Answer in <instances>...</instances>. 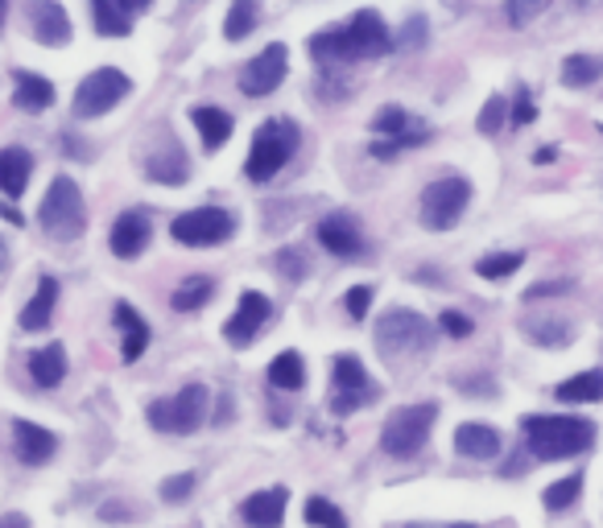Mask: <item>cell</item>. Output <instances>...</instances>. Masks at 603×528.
I'll list each match as a JSON object with an SVG mask.
<instances>
[{"mask_svg": "<svg viewBox=\"0 0 603 528\" xmlns=\"http://www.w3.org/2000/svg\"><path fill=\"white\" fill-rule=\"evenodd\" d=\"M558 401H566V405H591V401H603V372H579V376L562 380Z\"/></svg>", "mask_w": 603, "mask_h": 528, "instance_id": "f1b7e54d", "label": "cell"}, {"mask_svg": "<svg viewBox=\"0 0 603 528\" xmlns=\"http://www.w3.org/2000/svg\"><path fill=\"white\" fill-rule=\"evenodd\" d=\"M368 305H373V285H355V289H348V314H352V318H364Z\"/></svg>", "mask_w": 603, "mask_h": 528, "instance_id": "b9f144b4", "label": "cell"}, {"mask_svg": "<svg viewBox=\"0 0 603 528\" xmlns=\"http://www.w3.org/2000/svg\"><path fill=\"white\" fill-rule=\"evenodd\" d=\"M273 261H277V273H281L286 281H302V277H306V256H302V248H281Z\"/></svg>", "mask_w": 603, "mask_h": 528, "instance_id": "f35d334b", "label": "cell"}, {"mask_svg": "<svg viewBox=\"0 0 603 528\" xmlns=\"http://www.w3.org/2000/svg\"><path fill=\"white\" fill-rule=\"evenodd\" d=\"M525 442L533 450V458L554 463V458H570L595 442V426L587 417H558V413H533L520 422Z\"/></svg>", "mask_w": 603, "mask_h": 528, "instance_id": "7a4b0ae2", "label": "cell"}, {"mask_svg": "<svg viewBox=\"0 0 603 528\" xmlns=\"http://www.w3.org/2000/svg\"><path fill=\"white\" fill-rule=\"evenodd\" d=\"M455 450L463 458H497L500 454V433L488 422H463L455 429Z\"/></svg>", "mask_w": 603, "mask_h": 528, "instance_id": "44dd1931", "label": "cell"}, {"mask_svg": "<svg viewBox=\"0 0 603 528\" xmlns=\"http://www.w3.org/2000/svg\"><path fill=\"white\" fill-rule=\"evenodd\" d=\"M373 133H376V144H373L376 158H397V153H401V149H410V144L430 141V124L410 116V112H405V108H397V103H389V108H380V112H376Z\"/></svg>", "mask_w": 603, "mask_h": 528, "instance_id": "8fae6325", "label": "cell"}, {"mask_svg": "<svg viewBox=\"0 0 603 528\" xmlns=\"http://www.w3.org/2000/svg\"><path fill=\"white\" fill-rule=\"evenodd\" d=\"M533 121V103H529V91L517 96V108H513V124H529Z\"/></svg>", "mask_w": 603, "mask_h": 528, "instance_id": "bcb514c9", "label": "cell"}, {"mask_svg": "<svg viewBox=\"0 0 603 528\" xmlns=\"http://www.w3.org/2000/svg\"><path fill=\"white\" fill-rule=\"evenodd\" d=\"M504 121H508V100H504V96H492V100L483 103V112H479V133H488V137H492V133H500V128H504Z\"/></svg>", "mask_w": 603, "mask_h": 528, "instance_id": "74e56055", "label": "cell"}, {"mask_svg": "<svg viewBox=\"0 0 603 528\" xmlns=\"http://www.w3.org/2000/svg\"><path fill=\"white\" fill-rule=\"evenodd\" d=\"M286 66H290L286 46L273 41V46H265L252 62H244V71H240V91H244V96H269V91H277V87L286 83Z\"/></svg>", "mask_w": 603, "mask_h": 528, "instance_id": "7c38bea8", "label": "cell"}, {"mask_svg": "<svg viewBox=\"0 0 603 528\" xmlns=\"http://www.w3.org/2000/svg\"><path fill=\"white\" fill-rule=\"evenodd\" d=\"M286 504H290V491L286 488H269V491H256L240 504V516L249 520L252 528H281L286 520Z\"/></svg>", "mask_w": 603, "mask_h": 528, "instance_id": "ffe728a7", "label": "cell"}, {"mask_svg": "<svg viewBox=\"0 0 603 528\" xmlns=\"http://www.w3.org/2000/svg\"><path fill=\"white\" fill-rule=\"evenodd\" d=\"M520 264H525L520 252H497V256H483V261L476 264V273L479 277H488V281H500V277H513Z\"/></svg>", "mask_w": 603, "mask_h": 528, "instance_id": "8d00e7d4", "label": "cell"}, {"mask_svg": "<svg viewBox=\"0 0 603 528\" xmlns=\"http://www.w3.org/2000/svg\"><path fill=\"white\" fill-rule=\"evenodd\" d=\"M331 376H335V401H331L335 413H355V408L368 401L373 385H368V372H364V364L355 355H335Z\"/></svg>", "mask_w": 603, "mask_h": 528, "instance_id": "5bb4252c", "label": "cell"}, {"mask_svg": "<svg viewBox=\"0 0 603 528\" xmlns=\"http://www.w3.org/2000/svg\"><path fill=\"white\" fill-rule=\"evenodd\" d=\"M538 13H545V0H529V4H508V21H513V25H525V21H533Z\"/></svg>", "mask_w": 603, "mask_h": 528, "instance_id": "ee69618b", "label": "cell"}, {"mask_svg": "<svg viewBox=\"0 0 603 528\" xmlns=\"http://www.w3.org/2000/svg\"><path fill=\"white\" fill-rule=\"evenodd\" d=\"M13 103L22 112H46L54 103V83L29 75V71H13Z\"/></svg>", "mask_w": 603, "mask_h": 528, "instance_id": "7402d4cb", "label": "cell"}, {"mask_svg": "<svg viewBox=\"0 0 603 528\" xmlns=\"http://www.w3.org/2000/svg\"><path fill=\"white\" fill-rule=\"evenodd\" d=\"M306 525H314V528H348V516L335 508L331 500L314 495V500H306Z\"/></svg>", "mask_w": 603, "mask_h": 528, "instance_id": "d590c367", "label": "cell"}, {"mask_svg": "<svg viewBox=\"0 0 603 528\" xmlns=\"http://www.w3.org/2000/svg\"><path fill=\"white\" fill-rule=\"evenodd\" d=\"M306 380V364H302V355L298 351H281L277 360L269 364V385L281 388V392H298Z\"/></svg>", "mask_w": 603, "mask_h": 528, "instance_id": "f546056e", "label": "cell"}, {"mask_svg": "<svg viewBox=\"0 0 603 528\" xmlns=\"http://www.w3.org/2000/svg\"><path fill=\"white\" fill-rule=\"evenodd\" d=\"M190 491H194V475H174V479L162 483V495H166L169 504H183Z\"/></svg>", "mask_w": 603, "mask_h": 528, "instance_id": "60d3db41", "label": "cell"}, {"mask_svg": "<svg viewBox=\"0 0 603 528\" xmlns=\"http://www.w3.org/2000/svg\"><path fill=\"white\" fill-rule=\"evenodd\" d=\"M451 528H476V525H451Z\"/></svg>", "mask_w": 603, "mask_h": 528, "instance_id": "f907efd6", "label": "cell"}, {"mask_svg": "<svg viewBox=\"0 0 603 528\" xmlns=\"http://www.w3.org/2000/svg\"><path fill=\"white\" fill-rule=\"evenodd\" d=\"M318 244L335 252V256H355L364 248V236H360V224H355L348 211H335L318 224Z\"/></svg>", "mask_w": 603, "mask_h": 528, "instance_id": "e0dca14e", "label": "cell"}, {"mask_svg": "<svg viewBox=\"0 0 603 528\" xmlns=\"http://www.w3.org/2000/svg\"><path fill=\"white\" fill-rule=\"evenodd\" d=\"M0 528H29V516H22V512H4V516H0Z\"/></svg>", "mask_w": 603, "mask_h": 528, "instance_id": "7dc6e473", "label": "cell"}, {"mask_svg": "<svg viewBox=\"0 0 603 528\" xmlns=\"http://www.w3.org/2000/svg\"><path fill=\"white\" fill-rule=\"evenodd\" d=\"M190 121H194V128H199V137H203V149H224L231 137V116L224 112V108H211V103H203V108H190Z\"/></svg>", "mask_w": 603, "mask_h": 528, "instance_id": "d4e9b609", "label": "cell"}, {"mask_svg": "<svg viewBox=\"0 0 603 528\" xmlns=\"http://www.w3.org/2000/svg\"><path fill=\"white\" fill-rule=\"evenodd\" d=\"M187 174H190V162L187 153H183V144L174 141V137H162V144L146 158V178L162 186H183Z\"/></svg>", "mask_w": 603, "mask_h": 528, "instance_id": "9a60e30c", "label": "cell"}, {"mask_svg": "<svg viewBox=\"0 0 603 528\" xmlns=\"http://www.w3.org/2000/svg\"><path fill=\"white\" fill-rule=\"evenodd\" d=\"M128 91H133V83H128L125 71L100 66V71H91V75L79 83V91H75V103H71V108H75L79 121H96V116H108L121 100H128Z\"/></svg>", "mask_w": 603, "mask_h": 528, "instance_id": "ba28073f", "label": "cell"}, {"mask_svg": "<svg viewBox=\"0 0 603 528\" xmlns=\"http://www.w3.org/2000/svg\"><path fill=\"white\" fill-rule=\"evenodd\" d=\"M9 264V248H4V240H0V268Z\"/></svg>", "mask_w": 603, "mask_h": 528, "instance_id": "c3c4849f", "label": "cell"}, {"mask_svg": "<svg viewBox=\"0 0 603 528\" xmlns=\"http://www.w3.org/2000/svg\"><path fill=\"white\" fill-rule=\"evenodd\" d=\"M208 388L203 385H187L178 397H166V401H153L146 408L149 426L162 429V433H194L208 417Z\"/></svg>", "mask_w": 603, "mask_h": 528, "instance_id": "52a82bcc", "label": "cell"}, {"mask_svg": "<svg viewBox=\"0 0 603 528\" xmlns=\"http://www.w3.org/2000/svg\"><path fill=\"white\" fill-rule=\"evenodd\" d=\"M252 25H256V4H252V0H236V4L228 9V17H224V34H228V41L249 38Z\"/></svg>", "mask_w": 603, "mask_h": 528, "instance_id": "e575fe53", "label": "cell"}, {"mask_svg": "<svg viewBox=\"0 0 603 528\" xmlns=\"http://www.w3.org/2000/svg\"><path fill=\"white\" fill-rule=\"evenodd\" d=\"M54 302H59V281H54V277H42V281H38V293H34L29 305L22 310V330H46L50 318H54Z\"/></svg>", "mask_w": 603, "mask_h": 528, "instance_id": "484cf974", "label": "cell"}, {"mask_svg": "<svg viewBox=\"0 0 603 528\" xmlns=\"http://www.w3.org/2000/svg\"><path fill=\"white\" fill-rule=\"evenodd\" d=\"M108 244L112 252L121 256V261H133V256H141L149 248V219L141 211H125L116 224H112V236H108Z\"/></svg>", "mask_w": 603, "mask_h": 528, "instance_id": "ac0fdd59", "label": "cell"}, {"mask_svg": "<svg viewBox=\"0 0 603 528\" xmlns=\"http://www.w3.org/2000/svg\"><path fill=\"white\" fill-rule=\"evenodd\" d=\"M603 79V59L595 54H570L562 62V83L566 87H591V83Z\"/></svg>", "mask_w": 603, "mask_h": 528, "instance_id": "4dcf8cb0", "label": "cell"}, {"mask_svg": "<svg viewBox=\"0 0 603 528\" xmlns=\"http://www.w3.org/2000/svg\"><path fill=\"white\" fill-rule=\"evenodd\" d=\"M579 491H582V475L575 470V475H566V479H558V483H550L545 495H541V504H545L550 512H566L575 500H579Z\"/></svg>", "mask_w": 603, "mask_h": 528, "instance_id": "836d02e7", "label": "cell"}, {"mask_svg": "<svg viewBox=\"0 0 603 528\" xmlns=\"http://www.w3.org/2000/svg\"><path fill=\"white\" fill-rule=\"evenodd\" d=\"M467 203H472V183L467 178H438L422 190V224L430 231H447L463 219Z\"/></svg>", "mask_w": 603, "mask_h": 528, "instance_id": "30bf717a", "label": "cell"}, {"mask_svg": "<svg viewBox=\"0 0 603 528\" xmlns=\"http://www.w3.org/2000/svg\"><path fill=\"white\" fill-rule=\"evenodd\" d=\"M29 174H34V158L25 149H17V144L0 149V190L9 199H17L25 186H29Z\"/></svg>", "mask_w": 603, "mask_h": 528, "instance_id": "cb8c5ba5", "label": "cell"}, {"mask_svg": "<svg viewBox=\"0 0 603 528\" xmlns=\"http://www.w3.org/2000/svg\"><path fill=\"white\" fill-rule=\"evenodd\" d=\"M112 318H116V326H121V351H125V360L133 364V360H141L146 355V347H149V326H146V318L133 310L128 302H121L116 310H112Z\"/></svg>", "mask_w": 603, "mask_h": 528, "instance_id": "603a6c76", "label": "cell"}, {"mask_svg": "<svg viewBox=\"0 0 603 528\" xmlns=\"http://www.w3.org/2000/svg\"><path fill=\"white\" fill-rule=\"evenodd\" d=\"M29 376H34V385H42V388L59 385V380L66 376V351H63V343L38 347V351L29 355Z\"/></svg>", "mask_w": 603, "mask_h": 528, "instance_id": "4316f807", "label": "cell"}, {"mask_svg": "<svg viewBox=\"0 0 603 528\" xmlns=\"http://www.w3.org/2000/svg\"><path fill=\"white\" fill-rule=\"evenodd\" d=\"M38 224L50 240H79L87 231V206H84V194H79V186L75 178H66L59 174L50 190H46L42 206H38Z\"/></svg>", "mask_w": 603, "mask_h": 528, "instance_id": "277c9868", "label": "cell"}, {"mask_svg": "<svg viewBox=\"0 0 603 528\" xmlns=\"http://www.w3.org/2000/svg\"><path fill=\"white\" fill-rule=\"evenodd\" d=\"M29 25H34V41L38 46H66L71 41V17L63 4L54 0H34L29 4Z\"/></svg>", "mask_w": 603, "mask_h": 528, "instance_id": "2e32d148", "label": "cell"}, {"mask_svg": "<svg viewBox=\"0 0 603 528\" xmlns=\"http://www.w3.org/2000/svg\"><path fill=\"white\" fill-rule=\"evenodd\" d=\"M4 13H9V9H4V0H0V25H4Z\"/></svg>", "mask_w": 603, "mask_h": 528, "instance_id": "681fc988", "label": "cell"}, {"mask_svg": "<svg viewBox=\"0 0 603 528\" xmlns=\"http://www.w3.org/2000/svg\"><path fill=\"white\" fill-rule=\"evenodd\" d=\"M169 236L187 248H215L236 236V215L224 206H194L169 224Z\"/></svg>", "mask_w": 603, "mask_h": 528, "instance_id": "9c48e42d", "label": "cell"}, {"mask_svg": "<svg viewBox=\"0 0 603 528\" xmlns=\"http://www.w3.org/2000/svg\"><path fill=\"white\" fill-rule=\"evenodd\" d=\"M273 305L265 293H256V289H244L240 293V305H236V314H231L228 323H224V339L231 347H249L256 335H261V326L269 323Z\"/></svg>", "mask_w": 603, "mask_h": 528, "instance_id": "4fadbf2b", "label": "cell"}, {"mask_svg": "<svg viewBox=\"0 0 603 528\" xmlns=\"http://www.w3.org/2000/svg\"><path fill=\"white\" fill-rule=\"evenodd\" d=\"M438 326H442L451 339H467V335L476 330V326H472V318H467V314H458V310H447V314L438 318Z\"/></svg>", "mask_w": 603, "mask_h": 528, "instance_id": "ab89813d", "label": "cell"}, {"mask_svg": "<svg viewBox=\"0 0 603 528\" xmlns=\"http://www.w3.org/2000/svg\"><path fill=\"white\" fill-rule=\"evenodd\" d=\"M211 293H215V281H211V277H187V281L174 289V298H169V305H174L178 314H190V310L208 305V302H211Z\"/></svg>", "mask_w": 603, "mask_h": 528, "instance_id": "1f68e13d", "label": "cell"}, {"mask_svg": "<svg viewBox=\"0 0 603 528\" xmlns=\"http://www.w3.org/2000/svg\"><path fill=\"white\" fill-rule=\"evenodd\" d=\"M520 330H525V339H529V343H541V347H566L570 339H575L570 323H558V318H545V323H525Z\"/></svg>", "mask_w": 603, "mask_h": 528, "instance_id": "d6a6232c", "label": "cell"}, {"mask_svg": "<svg viewBox=\"0 0 603 528\" xmlns=\"http://www.w3.org/2000/svg\"><path fill=\"white\" fill-rule=\"evenodd\" d=\"M13 447H17V458L29 463V467H42L54 458V450H59V438L50 433L46 426H34V422H17L13 426Z\"/></svg>", "mask_w": 603, "mask_h": 528, "instance_id": "d6986e66", "label": "cell"}, {"mask_svg": "<svg viewBox=\"0 0 603 528\" xmlns=\"http://www.w3.org/2000/svg\"><path fill=\"white\" fill-rule=\"evenodd\" d=\"M438 417V405L426 401V405H401L385 417V429H380V447L389 450L393 458H410L417 450L426 447L430 438V426Z\"/></svg>", "mask_w": 603, "mask_h": 528, "instance_id": "8992f818", "label": "cell"}, {"mask_svg": "<svg viewBox=\"0 0 603 528\" xmlns=\"http://www.w3.org/2000/svg\"><path fill=\"white\" fill-rule=\"evenodd\" d=\"M91 21H96V34L100 38H125L133 29V9L121 0H96L91 4Z\"/></svg>", "mask_w": 603, "mask_h": 528, "instance_id": "83f0119b", "label": "cell"}, {"mask_svg": "<svg viewBox=\"0 0 603 528\" xmlns=\"http://www.w3.org/2000/svg\"><path fill=\"white\" fill-rule=\"evenodd\" d=\"M397 46V38L389 34V25L380 21V13L373 9H360L348 25H331L323 34L311 38V59L318 66H343V62H360V59H380Z\"/></svg>", "mask_w": 603, "mask_h": 528, "instance_id": "6da1fadb", "label": "cell"}, {"mask_svg": "<svg viewBox=\"0 0 603 528\" xmlns=\"http://www.w3.org/2000/svg\"><path fill=\"white\" fill-rule=\"evenodd\" d=\"M554 293H570V281H541L533 289H525V302H541V298H554Z\"/></svg>", "mask_w": 603, "mask_h": 528, "instance_id": "f6af8a7d", "label": "cell"}, {"mask_svg": "<svg viewBox=\"0 0 603 528\" xmlns=\"http://www.w3.org/2000/svg\"><path fill=\"white\" fill-rule=\"evenodd\" d=\"M435 347V326L426 323L414 310H389L376 323V351L385 360H401V355H422Z\"/></svg>", "mask_w": 603, "mask_h": 528, "instance_id": "5b68a950", "label": "cell"}, {"mask_svg": "<svg viewBox=\"0 0 603 528\" xmlns=\"http://www.w3.org/2000/svg\"><path fill=\"white\" fill-rule=\"evenodd\" d=\"M293 149H298V124L286 121V116H273V121L261 124L256 137H252L244 174H249L252 183H273V178L281 174V165L293 158Z\"/></svg>", "mask_w": 603, "mask_h": 528, "instance_id": "3957f363", "label": "cell"}, {"mask_svg": "<svg viewBox=\"0 0 603 528\" xmlns=\"http://www.w3.org/2000/svg\"><path fill=\"white\" fill-rule=\"evenodd\" d=\"M422 41H426V21H422V17H410V21H405V34L397 38V46L414 50V46H422Z\"/></svg>", "mask_w": 603, "mask_h": 528, "instance_id": "7bdbcfd3", "label": "cell"}]
</instances>
